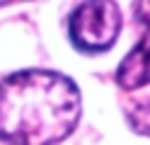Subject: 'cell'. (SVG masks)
<instances>
[{"label":"cell","mask_w":150,"mask_h":145,"mask_svg":"<svg viewBox=\"0 0 150 145\" xmlns=\"http://www.w3.org/2000/svg\"><path fill=\"white\" fill-rule=\"evenodd\" d=\"M80 121V90L53 70H22L0 82V140L56 145Z\"/></svg>","instance_id":"cell-1"},{"label":"cell","mask_w":150,"mask_h":145,"mask_svg":"<svg viewBox=\"0 0 150 145\" xmlns=\"http://www.w3.org/2000/svg\"><path fill=\"white\" fill-rule=\"evenodd\" d=\"M121 32V10L114 0H82L73 10L68 34L80 53H104Z\"/></svg>","instance_id":"cell-2"},{"label":"cell","mask_w":150,"mask_h":145,"mask_svg":"<svg viewBox=\"0 0 150 145\" xmlns=\"http://www.w3.org/2000/svg\"><path fill=\"white\" fill-rule=\"evenodd\" d=\"M150 63H148V34L140 36V41L131 48V53L116 68V82L124 90H138L148 85Z\"/></svg>","instance_id":"cell-3"},{"label":"cell","mask_w":150,"mask_h":145,"mask_svg":"<svg viewBox=\"0 0 150 145\" xmlns=\"http://www.w3.org/2000/svg\"><path fill=\"white\" fill-rule=\"evenodd\" d=\"M138 5H140V12H138V19L140 22H148V0H138Z\"/></svg>","instance_id":"cell-4"},{"label":"cell","mask_w":150,"mask_h":145,"mask_svg":"<svg viewBox=\"0 0 150 145\" xmlns=\"http://www.w3.org/2000/svg\"><path fill=\"white\" fill-rule=\"evenodd\" d=\"M7 3H17V0H0V5H7Z\"/></svg>","instance_id":"cell-5"}]
</instances>
